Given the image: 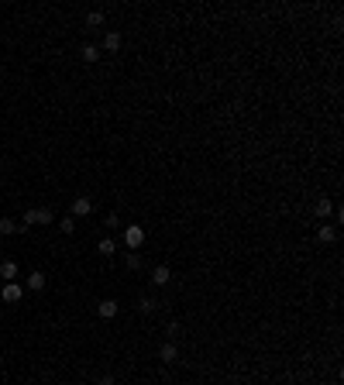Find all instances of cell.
Returning a JSON list of instances; mask_svg holds the SVG:
<instances>
[{
	"label": "cell",
	"instance_id": "cell-18",
	"mask_svg": "<svg viewBox=\"0 0 344 385\" xmlns=\"http://www.w3.org/2000/svg\"><path fill=\"white\" fill-rule=\"evenodd\" d=\"M128 268H141V258H138V255H128Z\"/></svg>",
	"mask_w": 344,
	"mask_h": 385
},
{
	"label": "cell",
	"instance_id": "cell-9",
	"mask_svg": "<svg viewBox=\"0 0 344 385\" xmlns=\"http://www.w3.org/2000/svg\"><path fill=\"white\" fill-rule=\"evenodd\" d=\"M176 354H179V351H176V344H162V351H158V358H162L165 365H172V361H176Z\"/></svg>",
	"mask_w": 344,
	"mask_h": 385
},
{
	"label": "cell",
	"instance_id": "cell-8",
	"mask_svg": "<svg viewBox=\"0 0 344 385\" xmlns=\"http://www.w3.org/2000/svg\"><path fill=\"white\" fill-rule=\"evenodd\" d=\"M0 279L14 282V279H17V265H14V261H3V265H0Z\"/></svg>",
	"mask_w": 344,
	"mask_h": 385
},
{
	"label": "cell",
	"instance_id": "cell-10",
	"mask_svg": "<svg viewBox=\"0 0 344 385\" xmlns=\"http://www.w3.org/2000/svg\"><path fill=\"white\" fill-rule=\"evenodd\" d=\"M79 55H83V62H97V59H100V48H97V45H83Z\"/></svg>",
	"mask_w": 344,
	"mask_h": 385
},
{
	"label": "cell",
	"instance_id": "cell-7",
	"mask_svg": "<svg viewBox=\"0 0 344 385\" xmlns=\"http://www.w3.org/2000/svg\"><path fill=\"white\" fill-rule=\"evenodd\" d=\"M3 299H7V303H17V299H21V286H17V282H7V286H3Z\"/></svg>",
	"mask_w": 344,
	"mask_h": 385
},
{
	"label": "cell",
	"instance_id": "cell-13",
	"mask_svg": "<svg viewBox=\"0 0 344 385\" xmlns=\"http://www.w3.org/2000/svg\"><path fill=\"white\" fill-rule=\"evenodd\" d=\"M331 210H334L331 200H320V203H317V217H331Z\"/></svg>",
	"mask_w": 344,
	"mask_h": 385
},
{
	"label": "cell",
	"instance_id": "cell-11",
	"mask_svg": "<svg viewBox=\"0 0 344 385\" xmlns=\"http://www.w3.org/2000/svg\"><path fill=\"white\" fill-rule=\"evenodd\" d=\"M28 286H31V289H45V272H31V275H28Z\"/></svg>",
	"mask_w": 344,
	"mask_h": 385
},
{
	"label": "cell",
	"instance_id": "cell-2",
	"mask_svg": "<svg viewBox=\"0 0 344 385\" xmlns=\"http://www.w3.org/2000/svg\"><path fill=\"white\" fill-rule=\"evenodd\" d=\"M124 241H128V248H141V241H145V231L131 224V227L124 231Z\"/></svg>",
	"mask_w": 344,
	"mask_h": 385
},
{
	"label": "cell",
	"instance_id": "cell-6",
	"mask_svg": "<svg viewBox=\"0 0 344 385\" xmlns=\"http://www.w3.org/2000/svg\"><path fill=\"white\" fill-rule=\"evenodd\" d=\"M169 279H172V272H169V268H165V265H158V268H155V272H151V282H155V286H165V282H169Z\"/></svg>",
	"mask_w": 344,
	"mask_h": 385
},
{
	"label": "cell",
	"instance_id": "cell-5",
	"mask_svg": "<svg viewBox=\"0 0 344 385\" xmlns=\"http://www.w3.org/2000/svg\"><path fill=\"white\" fill-rule=\"evenodd\" d=\"M103 48H107V52H117V48H121V35H117V31H107V35H103Z\"/></svg>",
	"mask_w": 344,
	"mask_h": 385
},
{
	"label": "cell",
	"instance_id": "cell-16",
	"mask_svg": "<svg viewBox=\"0 0 344 385\" xmlns=\"http://www.w3.org/2000/svg\"><path fill=\"white\" fill-rule=\"evenodd\" d=\"M59 227H62V231H66V234H72V231H76V217H66V220H62Z\"/></svg>",
	"mask_w": 344,
	"mask_h": 385
},
{
	"label": "cell",
	"instance_id": "cell-1",
	"mask_svg": "<svg viewBox=\"0 0 344 385\" xmlns=\"http://www.w3.org/2000/svg\"><path fill=\"white\" fill-rule=\"evenodd\" d=\"M49 220H52V214H49V210H42V207H38V210H28V214H24V220H21V224H49Z\"/></svg>",
	"mask_w": 344,
	"mask_h": 385
},
{
	"label": "cell",
	"instance_id": "cell-15",
	"mask_svg": "<svg viewBox=\"0 0 344 385\" xmlns=\"http://www.w3.org/2000/svg\"><path fill=\"white\" fill-rule=\"evenodd\" d=\"M114 248H117V244H114L110 237H103V241H100V255H114Z\"/></svg>",
	"mask_w": 344,
	"mask_h": 385
},
{
	"label": "cell",
	"instance_id": "cell-3",
	"mask_svg": "<svg viewBox=\"0 0 344 385\" xmlns=\"http://www.w3.org/2000/svg\"><path fill=\"white\" fill-rule=\"evenodd\" d=\"M93 210V203L86 200V196H79V200H72V217H86Z\"/></svg>",
	"mask_w": 344,
	"mask_h": 385
},
{
	"label": "cell",
	"instance_id": "cell-12",
	"mask_svg": "<svg viewBox=\"0 0 344 385\" xmlns=\"http://www.w3.org/2000/svg\"><path fill=\"white\" fill-rule=\"evenodd\" d=\"M86 24H90V28L103 24V14H100V10H90V14H86Z\"/></svg>",
	"mask_w": 344,
	"mask_h": 385
},
{
	"label": "cell",
	"instance_id": "cell-17",
	"mask_svg": "<svg viewBox=\"0 0 344 385\" xmlns=\"http://www.w3.org/2000/svg\"><path fill=\"white\" fill-rule=\"evenodd\" d=\"M317 237H320V241H334V227H320Z\"/></svg>",
	"mask_w": 344,
	"mask_h": 385
},
{
	"label": "cell",
	"instance_id": "cell-19",
	"mask_svg": "<svg viewBox=\"0 0 344 385\" xmlns=\"http://www.w3.org/2000/svg\"><path fill=\"white\" fill-rule=\"evenodd\" d=\"M100 385H117V382H114V375H103V379H100Z\"/></svg>",
	"mask_w": 344,
	"mask_h": 385
},
{
	"label": "cell",
	"instance_id": "cell-4",
	"mask_svg": "<svg viewBox=\"0 0 344 385\" xmlns=\"http://www.w3.org/2000/svg\"><path fill=\"white\" fill-rule=\"evenodd\" d=\"M97 313H100L103 320H110V316H117V303H114V299H103V303L97 306Z\"/></svg>",
	"mask_w": 344,
	"mask_h": 385
},
{
	"label": "cell",
	"instance_id": "cell-14",
	"mask_svg": "<svg viewBox=\"0 0 344 385\" xmlns=\"http://www.w3.org/2000/svg\"><path fill=\"white\" fill-rule=\"evenodd\" d=\"M14 231H17V224H14L10 217H3V220H0V234H14Z\"/></svg>",
	"mask_w": 344,
	"mask_h": 385
}]
</instances>
